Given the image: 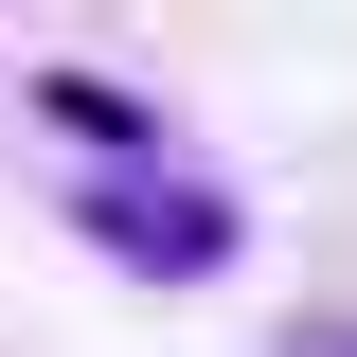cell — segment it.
Instances as JSON below:
<instances>
[{"instance_id":"obj_1","label":"cell","mask_w":357,"mask_h":357,"mask_svg":"<svg viewBox=\"0 0 357 357\" xmlns=\"http://www.w3.org/2000/svg\"><path fill=\"white\" fill-rule=\"evenodd\" d=\"M107 232H126V250H215V215H197V197H107Z\"/></svg>"},{"instance_id":"obj_2","label":"cell","mask_w":357,"mask_h":357,"mask_svg":"<svg viewBox=\"0 0 357 357\" xmlns=\"http://www.w3.org/2000/svg\"><path fill=\"white\" fill-rule=\"evenodd\" d=\"M304 357H357V340H304Z\"/></svg>"}]
</instances>
